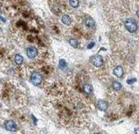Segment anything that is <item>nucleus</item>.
Instances as JSON below:
<instances>
[{"label":"nucleus","instance_id":"nucleus-13","mask_svg":"<svg viewBox=\"0 0 139 134\" xmlns=\"http://www.w3.org/2000/svg\"><path fill=\"white\" fill-rule=\"evenodd\" d=\"M69 4L73 8H77L78 6H79V1L78 0H70Z\"/></svg>","mask_w":139,"mask_h":134},{"label":"nucleus","instance_id":"nucleus-11","mask_svg":"<svg viewBox=\"0 0 139 134\" xmlns=\"http://www.w3.org/2000/svg\"><path fill=\"white\" fill-rule=\"evenodd\" d=\"M112 87H113V89H114L116 91H119V90L121 89L122 86H121V84H120L119 81H114L113 83H112Z\"/></svg>","mask_w":139,"mask_h":134},{"label":"nucleus","instance_id":"nucleus-7","mask_svg":"<svg viewBox=\"0 0 139 134\" xmlns=\"http://www.w3.org/2000/svg\"><path fill=\"white\" fill-rule=\"evenodd\" d=\"M114 74L119 78H121L123 76V73H124V71H123V68L121 66H117L114 68V71H113Z\"/></svg>","mask_w":139,"mask_h":134},{"label":"nucleus","instance_id":"nucleus-8","mask_svg":"<svg viewBox=\"0 0 139 134\" xmlns=\"http://www.w3.org/2000/svg\"><path fill=\"white\" fill-rule=\"evenodd\" d=\"M84 24L88 28H92L95 25L94 20L92 19V18H91V17H87L86 19H85V21H84Z\"/></svg>","mask_w":139,"mask_h":134},{"label":"nucleus","instance_id":"nucleus-2","mask_svg":"<svg viewBox=\"0 0 139 134\" xmlns=\"http://www.w3.org/2000/svg\"><path fill=\"white\" fill-rule=\"evenodd\" d=\"M31 80L33 85H39V84H40L42 81V76L39 73V72L34 71V72H32V74H31Z\"/></svg>","mask_w":139,"mask_h":134},{"label":"nucleus","instance_id":"nucleus-15","mask_svg":"<svg viewBox=\"0 0 139 134\" xmlns=\"http://www.w3.org/2000/svg\"><path fill=\"white\" fill-rule=\"evenodd\" d=\"M59 68L65 69L67 66V62H66V60H64V59H61V60L59 61Z\"/></svg>","mask_w":139,"mask_h":134},{"label":"nucleus","instance_id":"nucleus-16","mask_svg":"<svg viewBox=\"0 0 139 134\" xmlns=\"http://www.w3.org/2000/svg\"><path fill=\"white\" fill-rule=\"evenodd\" d=\"M136 80V79H131V80H127V82H128V84H132V83H134Z\"/></svg>","mask_w":139,"mask_h":134},{"label":"nucleus","instance_id":"nucleus-12","mask_svg":"<svg viewBox=\"0 0 139 134\" xmlns=\"http://www.w3.org/2000/svg\"><path fill=\"white\" fill-rule=\"evenodd\" d=\"M14 62H15L17 64H22V62H23V58L20 55H16L14 56Z\"/></svg>","mask_w":139,"mask_h":134},{"label":"nucleus","instance_id":"nucleus-3","mask_svg":"<svg viewBox=\"0 0 139 134\" xmlns=\"http://www.w3.org/2000/svg\"><path fill=\"white\" fill-rule=\"evenodd\" d=\"M5 127L7 131H15L17 130V125L16 123H14V121L12 120H8L6 121V123H5Z\"/></svg>","mask_w":139,"mask_h":134},{"label":"nucleus","instance_id":"nucleus-14","mask_svg":"<svg viewBox=\"0 0 139 134\" xmlns=\"http://www.w3.org/2000/svg\"><path fill=\"white\" fill-rule=\"evenodd\" d=\"M69 43H70V45H71L73 47H75V48H77L78 46H79V43H78V41L76 40V39H74V38L70 39Z\"/></svg>","mask_w":139,"mask_h":134},{"label":"nucleus","instance_id":"nucleus-1","mask_svg":"<svg viewBox=\"0 0 139 134\" xmlns=\"http://www.w3.org/2000/svg\"><path fill=\"white\" fill-rule=\"evenodd\" d=\"M125 27L129 32H136L137 30V24L133 19H128L125 22Z\"/></svg>","mask_w":139,"mask_h":134},{"label":"nucleus","instance_id":"nucleus-17","mask_svg":"<svg viewBox=\"0 0 139 134\" xmlns=\"http://www.w3.org/2000/svg\"><path fill=\"white\" fill-rule=\"evenodd\" d=\"M94 45H95V43H94V42H91V43H90L89 45L87 46V48H88V49H90V48H92V47H93Z\"/></svg>","mask_w":139,"mask_h":134},{"label":"nucleus","instance_id":"nucleus-21","mask_svg":"<svg viewBox=\"0 0 139 134\" xmlns=\"http://www.w3.org/2000/svg\"><path fill=\"white\" fill-rule=\"evenodd\" d=\"M0 14H1V9H0Z\"/></svg>","mask_w":139,"mask_h":134},{"label":"nucleus","instance_id":"nucleus-9","mask_svg":"<svg viewBox=\"0 0 139 134\" xmlns=\"http://www.w3.org/2000/svg\"><path fill=\"white\" fill-rule=\"evenodd\" d=\"M83 91L86 94L90 95L92 93V86L91 84H84L83 86Z\"/></svg>","mask_w":139,"mask_h":134},{"label":"nucleus","instance_id":"nucleus-20","mask_svg":"<svg viewBox=\"0 0 139 134\" xmlns=\"http://www.w3.org/2000/svg\"><path fill=\"white\" fill-rule=\"evenodd\" d=\"M1 33H2V30H1V29H0V34H1Z\"/></svg>","mask_w":139,"mask_h":134},{"label":"nucleus","instance_id":"nucleus-19","mask_svg":"<svg viewBox=\"0 0 139 134\" xmlns=\"http://www.w3.org/2000/svg\"><path fill=\"white\" fill-rule=\"evenodd\" d=\"M0 19H1V20H2V21H3V22H6V20H5V19H4V18H3V17H0Z\"/></svg>","mask_w":139,"mask_h":134},{"label":"nucleus","instance_id":"nucleus-22","mask_svg":"<svg viewBox=\"0 0 139 134\" xmlns=\"http://www.w3.org/2000/svg\"><path fill=\"white\" fill-rule=\"evenodd\" d=\"M94 134H99V133H94Z\"/></svg>","mask_w":139,"mask_h":134},{"label":"nucleus","instance_id":"nucleus-5","mask_svg":"<svg viewBox=\"0 0 139 134\" xmlns=\"http://www.w3.org/2000/svg\"><path fill=\"white\" fill-rule=\"evenodd\" d=\"M103 63V59L100 55H96L93 59H92V64L96 67H100L102 65Z\"/></svg>","mask_w":139,"mask_h":134},{"label":"nucleus","instance_id":"nucleus-6","mask_svg":"<svg viewBox=\"0 0 139 134\" xmlns=\"http://www.w3.org/2000/svg\"><path fill=\"white\" fill-rule=\"evenodd\" d=\"M98 108L100 110V111H106V110L108 109V107H109V103L105 100H100V101L98 102Z\"/></svg>","mask_w":139,"mask_h":134},{"label":"nucleus","instance_id":"nucleus-10","mask_svg":"<svg viewBox=\"0 0 139 134\" xmlns=\"http://www.w3.org/2000/svg\"><path fill=\"white\" fill-rule=\"evenodd\" d=\"M62 22L66 25H70L72 21H71V18L67 14H66V15H63V17H62Z\"/></svg>","mask_w":139,"mask_h":134},{"label":"nucleus","instance_id":"nucleus-18","mask_svg":"<svg viewBox=\"0 0 139 134\" xmlns=\"http://www.w3.org/2000/svg\"><path fill=\"white\" fill-rule=\"evenodd\" d=\"M135 131H136V134H138V129H136H136H135Z\"/></svg>","mask_w":139,"mask_h":134},{"label":"nucleus","instance_id":"nucleus-4","mask_svg":"<svg viewBox=\"0 0 139 134\" xmlns=\"http://www.w3.org/2000/svg\"><path fill=\"white\" fill-rule=\"evenodd\" d=\"M26 54H27L28 57L31 58V59H32V58L36 57L37 54H38V53H37V49L35 48V47H29V48H27Z\"/></svg>","mask_w":139,"mask_h":134}]
</instances>
